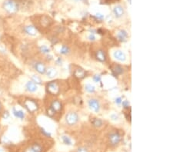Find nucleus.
Wrapping results in <instances>:
<instances>
[{
    "label": "nucleus",
    "instance_id": "f704fd0d",
    "mask_svg": "<svg viewBox=\"0 0 173 152\" xmlns=\"http://www.w3.org/2000/svg\"><path fill=\"white\" fill-rule=\"evenodd\" d=\"M56 63H57V65H62V60H61L60 58H58V60L56 61Z\"/></svg>",
    "mask_w": 173,
    "mask_h": 152
},
{
    "label": "nucleus",
    "instance_id": "6ab92c4d",
    "mask_svg": "<svg viewBox=\"0 0 173 152\" xmlns=\"http://www.w3.org/2000/svg\"><path fill=\"white\" fill-rule=\"evenodd\" d=\"M74 75L77 78H82L85 76V71L82 68H77L76 70H75Z\"/></svg>",
    "mask_w": 173,
    "mask_h": 152
},
{
    "label": "nucleus",
    "instance_id": "c756f323",
    "mask_svg": "<svg viewBox=\"0 0 173 152\" xmlns=\"http://www.w3.org/2000/svg\"><path fill=\"white\" fill-rule=\"evenodd\" d=\"M95 35H94V33H91L89 35V39L90 41H95Z\"/></svg>",
    "mask_w": 173,
    "mask_h": 152
},
{
    "label": "nucleus",
    "instance_id": "2f4dec72",
    "mask_svg": "<svg viewBox=\"0 0 173 152\" xmlns=\"http://www.w3.org/2000/svg\"><path fill=\"white\" fill-rule=\"evenodd\" d=\"M110 117H111V118L113 119V120H114V121H116V120H118V119H119V116H118L116 114H112Z\"/></svg>",
    "mask_w": 173,
    "mask_h": 152
},
{
    "label": "nucleus",
    "instance_id": "bb28decb",
    "mask_svg": "<svg viewBox=\"0 0 173 152\" xmlns=\"http://www.w3.org/2000/svg\"><path fill=\"white\" fill-rule=\"evenodd\" d=\"M93 80L95 82H100L101 81V76L99 75H96L93 77Z\"/></svg>",
    "mask_w": 173,
    "mask_h": 152
},
{
    "label": "nucleus",
    "instance_id": "ddd939ff",
    "mask_svg": "<svg viewBox=\"0 0 173 152\" xmlns=\"http://www.w3.org/2000/svg\"><path fill=\"white\" fill-rule=\"evenodd\" d=\"M117 38L119 39L120 42H126L127 41V38H128V33L127 31H125V30H121L119 31L118 35H117Z\"/></svg>",
    "mask_w": 173,
    "mask_h": 152
},
{
    "label": "nucleus",
    "instance_id": "4468645a",
    "mask_svg": "<svg viewBox=\"0 0 173 152\" xmlns=\"http://www.w3.org/2000/svg\"><path fill=\"white\" fill-rule=\"evenodd\" d=\"M45 74L46 75V76H47L48 78H55V77L57 75V71L54 68H47L46 71H45Z\"/></svg>",
    "mask_w": 173,
    "mask_h": 152
},
{
    "label": "nucleus",
    "instance_id": "b1692460",
    "mask_svg": "<svg viewBox=\"0 0 173 152\" xmlns=\"http://www.w3.org/2000/svg\"><path fill=\"white\" fill-rule=\"evenodd\" d=\"M69 52V48L66 46V45H62L61 48L60 53L62 55H67Z\"/></svg>",
    "mask_w": 173,
    "mask_h": 152
},
{
    "label": "nucleus",
    "instance_id": "f3484780",
    "mask_svg": "<svg viewBox=\"0 0 173 152\" xmlns=\"http://www.w3.org/2000/svg\"><path fill=\"white\" fill-rule=\"evenodd\" d=\"M114 14H115V16H116L117 18H119V17H121L122 16V15L124 14V9L120 5H117L114 8Z\"/></svg>",
    "mask_w": 173,
    "mask_h": 152
},
{
    "label": "nucleus",
    "instance_id": "7ed1b4c3",
    "mask_svg": "<svg viewBox=\"0 0 173 152\" xmlns=\"http://www.w3.org/2000/svg\"><path fill=\"white\" fill-rule=\"evenodd\" d=\"M46 89L49 94H53V95H57L60 92L59 85L56 81H52V82L49 83L46 86Z\"/></svg>",
    "mask_w": 173,
    "mask_h": 152
},
{
    "label": "nucleus",
    "instance_id": "9d476101",
    "mask_svg": "<svg viewBox=\"0 0 173 152\" xmlns=\"http://www.w3.org/2000/svg\"><path fill=\"white\" fill-rule=\"evenodd\" d=\"M24 152H42V147L38 144H34L26 148Z\"/></svg>",
    "mask_w": 173,
    "mask_h": 152
},
{
    "label": "nucleus",
    "instance_id": "a211bd4d",
    "mask_svg": "<svg viewBox=\"0 0 173 152\" xmlns=\"http://www.w3.org/2000/svg\"><path fill=\"white\" fill-rule=\"evenodd\" d=\"M113 72L115 75H122L123 73V68L120 65H116L113 68Z\"/></svg>",
    "mask_w": 173,
    "mask_h": 152
},
{
    "label": "nucleus",
    "instance_id": "0eeeda50",
    "mask_svg": "<svg viewBox=\"0 0 173 152\" xmlns=\"http://www.w3.org/2000/svg\"><path fill=\"white\" fill-rule=\"evenodd\" d=\"M34 68H35L36 72L40 75L45 74V71H46V68H45V65L43 62H37L35 63Z\"/></svg>",
    "mask_w": 173,
    "mask_h": 152
},
{
    "label": "nucleus",
    "instance_id": "aec40b11",
    "mask_svg": "<svg viewBox=\"0 0 173 152\" xmlns=\"http://www.w3.org/2000/svg\"><path fill=\"white\" fill-rule=\"evenodd\" d=\"M62 140L63 143L66 145H72V140L70 139L69 137L63 135V136H62Z\"/></svg>",
    "mask_w": 173,
    "mask_h": 152
},
{
    "label": "nucleus",
    "instance_id": "e433bc0d",
    "mask_svg": "<svg viewBox=\"0 0 173 152\" xmlns=\"http://www.w3.org/2000/svg\"><path fill=\"white\" fill-rule=\"evenodd\" d=\"M75 2H79V1H81V0H74Z\"/></svg>",
    "mask_w": 173,
    "mask_h": 152
},
{
    "label": "nucleus",
    "instance_id": "39448f33",
    "mask_svg": "<svg viewBox=\"0 0 173 152\" xmlns=\"http://www.w3.org/2000/svg\"><path fill=\"white\" fill-rule=\"evenodd\" d=\"M109 142L112 145L116 146L121 141V136L118 132H113L109 134Z\"/></svg>",
    "mask_w": 173,
    "mask_h": 152
},
{
    "label": "nucleus",
    "instance_id": "dca6fc26",
    "mask_svg": "<svg viewBox=\"0 0 173 152\" xmlns=\"http://www.w3.org/2000/svg\"><path fill=\"white\" fill-rule=\"evenodd\" d=\"M95 57H96L97 60H99L101 62H105L106 60V54H105V52L102 50L97 51L96 54H95Z\"/></svg>",
    "mask_w": 173,
    "mask_h": 152
},
{
    "label": "nucleus",
    "instance_id": "7c9ffc66",
    "mask_svg": "<svg viewBox=\"0 0 173 152\" xmlns=\"http://www.w3.org/2000/svg\"><path fill=\"white\" fill-rule=\"evenodd\" d=\"M122 102V98H121V97H119V98H117V99H115V103H116V104L118 105H121Z\"/></svg>",
    "mask_w": 173,
    "mask_h": 152
},
{
    "label": "nucleus",
    "instance_id": "6e6552de",
    "mask_svg": "<svg viewBox=\"0 0 173 152\" xmlns=\"http://www.w3.org/2000/svg\"><path fill=\"white\" fill-rule=\"evenodd\" d=\"M23 31L25 34L31 36H35L37 34V29L33 25H26V26L24 27Z\"/></svg>",
    "mask_w": 173,
    "mask_h": 152
},
{
    "label": "nucleus",
    "instance_id": "f257e3e1",
    "mask_svg": "<svg viewBox=\"0 0 173 152\" xmlns=\"http://www.w3.org/2000/svg\"><path fill=\"white\" fill-rule=\"evenodd\" d=\"M3 8L9 13H15L18 11L19 5L14 0H6L3 3Z\"/></svg>",
    "mask_w": 173,
    "mask_h": 152
},
{
    "label": "nucleus",
    "instance_id": "4c0bfd02",
    "mask_svg": "<svg viewBox=\"0 0 173 152\" xmlns=\"http://www.w3.org/2000/svg\"><path fill=\"white\" fill-rule=\"evenodd\" d=\"M0 108H1V105H0Z\"/></svg>",
    "mask_w": 173,
    "mask_h": 152
},
{
    "label": "nucleus",
    "instance_id": "c85d7f7f",
    "mask_svg": "<svg viewBox=\"0 0 173 152\" xmlns=\"http://www.w3.org/2000/svg\"><path fill=\"white\" fill-rule=\"evenodd\" d=\"M41 131H42V133H43V134H45V136H47V137L51 136V134H50V133H49L48 131H46L45 129H43V128H41Z\"/></svg>",
    "mask_w": 173,
    "mask_h": 152
},
{
    "label": "nucleus",
    "instance_id": "20e7f679",
    "mask_svg": "<svg viewBox=\"0 0 173 152\" xmlns=\"http://www.w3.org/2000/svg\"><path fill=\"white\" fill-rule=\"evenodd\" d=\"M79 121V116L75 112H69L65 116V121L69 125H74Z\"/></svg>",
    "mask_w": 173,
    "mask_h": 152
},
{
    "label": "nucleus",
    "instance_id": "9b49d317",
    "mask_svg": "<svg viewBox=\"0 0 173 152\" xmlns=\"http://www.w3.org/2000/svg\"><path fill=\"white\" fill-rule=\"evenodd\" d=\"M12 114H13V115L16 117V118H19V119L25 118V113H24V112L22 111V110L16 109V107H13V108H12Z\"/></svg>",
    "mask_w": 173,
    "mask_h": 152
},
{
    "label": "nucleus",
    "instance_id": "473e14b6",
    "mask_svg": "<svg viewBox=\"0 0 173 152\" xmlns=\"http://www.w3.org/2000/svg\"><path fill=\"white\" fill-rule=\"evenodd\" d=\"M96 18H98V19H99V20H102V19H103V18H104V16H103V15H102V14H100V13H97L96 14Z\"/></svg>",
    "mask_w": 173,
    "mask_h": 152
},
{
    "label": "nucleus",
    "instance_id": "412c9836",
    "mask_svg": "<svg viewBox=\"0 0 173 152\" xmlns=\"http://www.w3.org/2000/svg\"><path fill=\"white\" fill-rule=\"evenodd\" d=\"M32 81L35 83V84H36V85H40V84H42V79L37 75L32 76Z\"/></svg>",
    "mask_w": 173,
    "mask_h": 152
},
{
    "label": "nucleus",
    "instance_id": "a878e982",
    "mask_svg": "<svg viewBox=\"0 0 173 152\" xmlns=\"http://www.w3.org/2000/svg\"><path fill=\"white\" fill-rule=\"evenodd\" d=\"M122 107H124V108H127L128 109V107H130V105H129V102H128V101H124L122 102Z\"/></svg>",
    "mask_w": 173,
    "mask_h": 152
},
{
    "label": "nucleus",
    "instance_id": "72a5a7b5",
    "mask_svg": "<svg viewBox=\"0 0 173 152\" xmlns=\"http://www.w3.org/2000/svg\"><path fill=\"white\" fill-rule=\"evenodd\" d=\"M77 152H88V151L85 148H79L77 150Z\"/></svg>",
    "mask_w": 173,
    "mask_h": 152
},
{
    "label": "nucleus",
    "instance_id": "cd10ccee",
    "mask_svg": "<svg viewBox=\"0 0 173 152\" xmlns=\"http://www.w3.org/2000/svg\"><path fill=\"white\" fill-rule=\"evenodd\" d=\"M47 112H48V115H49V117H52L55 114V113H56V112H55L51 107H49V108L48 109Z\"/></svg>",
    "mask_w": 173,
    "mask_h": 152
},
{
    "label": "nucleus",
    "instance_id": "5701e85b",
    "mask_svg": "<svg viewBox=\"0 0 173 152\" xmlns=\"http://www.w3.org/2000/svg\"><path fill=\"white\" fill-rule=\"evenodd\" d=\"M85 88H86V92H89V93H94L95 91V88L94 86L90 85V84H87V85H86Z\"/></svg>",
    "mask_w": 173,
    "mask_h": 152
},
{
    "label": "nucleus",
    "instance_id": "f03ea898",
    "mask_svg": "<svg viewBox=\"0 0 173 152\" xmlns=\"http://www.w3.org/2000/svg\"><path fill=\"white\" fill-rule=\"evenodd\" d=\"M24 106L27 109L28 112L30 113H34L36 112L38 108V105L36 101H34L32 99H27L24 102Z\"/></svg>",
    "mask_w": 173,
    "mask_h": 152
},
{
    "label": "nucleus",
    "instance_id": "4be33fe9",
    "mask_svg": "<svg viewBox=\"0 0 173 152\" xmlns=\"http://www.w3.org/2000/svg\"><path fill=\"white\" fill-rule=\"evenodd\" d=\"M92 125L95 126V127H99L102 125V121L101 119L99 118H95L93 121H92Z\"/></svg>",
    "mask_w": 173,
    "mask_h": 152
},
{
    "label": "nucleus",
    "instance_id": "c9c22d12",
    "mask_svg": "<svg viewBox=\"0 0 173 152\" xmlns=\"http://www.w3.org/2000/svg\"><path fill=\"white\" fill-rule=\"evenodd\" d=\"M118 0H106V2H108V3H113V2H116Z\"/></svg>",
    "mask_w": 173,
    "mask_h": 152
},
{
    "label": "nucleus",
    "instance_id": "2eb2a0df",
    "mask_svg": "<svg viewBox=\"0 0 173 152\" xmlns=\"http://www.w3.org/2000/svg\"><path fill=\"white\" fill-rule=\"evenodd\" d=\"M51 108H52L55 112H60L61 109H62V104H61L60 101H57V100H55V101H53L52 102Z\"/></svg>",
    "mask_w": 173,
    "mask_h": 152
},
{
    "label": "nucleus",
    "instance_id": "1a4fd4ad",
    "mask_svg": "<svg viewBox=\"0 0 173 152\" xmlns=\"http://www.w3.org/2000/svg\"><path fill=\"white\" fill-rule=\"evenodd\" d=\"M25 90L30 93H34L38 90V86L36 84L32 82V81H29L25 84Z\"/></svg>",
    "mask_w": 173,
    "mask_h": 152
},
{
    "label": "nucleus",
    "instance_id": "393cba45",
    "mask_svg": "<svg viewBox=\"0 0 173 152\" xmlns=\"http://www.w3.org/2000/svg\"><path fill=\"white\" fill-rule=\"evenodd\" d=\"M39 50H40L41 52H43V54H48L49 53L50 51L49 48L47 47L46 45H42V46L39 48Z\"/></svg>",
    "mask_w": 173,
    "mask_h": 152
},
{
    "label": "nucleus",
    "instance_id": "f8f14e48",
    "mask_svg": "<svg viewBox=\"0 0 173 152\" xmlns=\"http://www.w3.org/2000/svg\"><path fill=\"white\" fill-rule=\"evenodd\" d=\"M114 57H115V58H116L117 60L120 61V62H125L126 59V55L119 50H117L114 52Z\"/></svg>",
    "mask_w": 173,
    "mask_h": 152
},
{
    "label": "nucleus",
    "instance_id": "423d86ee",
    "mask_svg": "<svg viewBox=\"0 0 173 152\" xmlns=\"http://www.w3.org/2000/svg\"><path fill=\"white\" fill-rule=\"evenodd\" d=\"M89 107H90V109H92L93 112H99L100 110V104H99V101L96 99H92L89 100Z\"/></svg>",
    "mask_w": 173,
    "mask_h": 152
}]
</instances>
